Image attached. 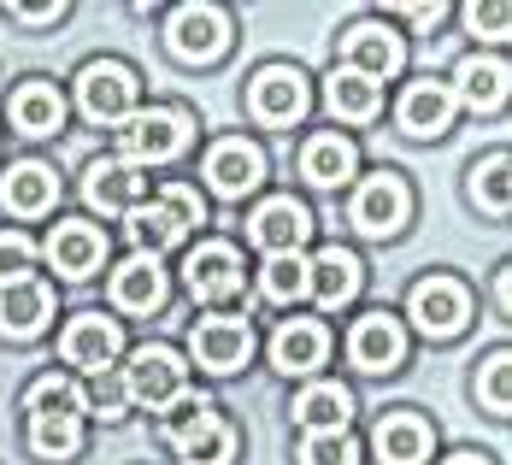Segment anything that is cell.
Returning <instances> with one entry per match:
<instances>
[{
	"instance_id": "obj_16",
	"label": "cell",
	"mask_w": 512,
	"mask_h": 465,
	"mask_svg": "<svg viewBox=\"0 0 512 465\" xmlns=\"http://www.w3.org/2000/svg\"><path fill=\"white\" fill-rule=\"evenodd\" d=\"M348 360H354L359 371H395V365L407 360V330H401V318L365 312L354 330H348Z\"/></svg>"
},
{
	"instance_id": "obj_18",
	"label": "cell",
	"mask_w": 512,
	"mask_h": 465,
	"mask_svg": "<svg viewBox=\"0 0 512 465\" xmlns=\"http://www.w3.org/2000/svg\"><path fill=\"white\" fill-rule=\"evenodd\" d=\"M330 354V330L318 324V318H289L277 336H271V365L283 371V377H307L318 371Z\"/></svg>"
},
{
	"instance_id": "obj_33",
	"label": "cell",
	"mask_w": 512,
	"mask_h": 465,
	"mask_svg": "<svg viewBox=\"0 0 512 465\" xmlns=\"http://www.w3.org/2000/svg\"><path fill=\"white\" fill-rule=\"evenodd\" d=\"M259 289H265V301L289 307L295 295H307V259H301V254H265Z\"/></svg>"
},
{
	"instance_id": "obj_3",
	"label": "cell",
	"mask_w": 512,
	"mask_h": 465,
	"mask_svg": "<svg viewBox=\"0 0 512 465\" xmlns=\"http://www.w3.org/2000/svg\"><path fill=\"white\" fill-rule=\"evenodd\" d=\"M124 218H130V236L142 242V254L159 259L165 248H177L195 224H206V207L189 183H165L159 201H142V207H130Z\"/></svg>"
},
{
	"instance_id": "obj_14",
	"label": "cell",
	"mask_w": 512,
	"mask_h": 465,
	"mask_svg": "<svg viewBox=\"0 0 512 465\" xmlns=\"http://www.w3.org/2000/svg\"><path fill=\"white\" fill-rule=\"evenodd\" d=\"M189 348H195V365L201 371H242L248 354H254V330H248V318H201L195 324V336H189Z\"/></svg>"
},
{
	"instance_id": "obj_30",
	"label": "cell",
	"mask_w": 512,
	"mask_h": 465,
	"mask_svg": "<svg viewBox=\"0 0 512 465\" xmlns=\"http://www.w3.org/2000/svg\"><path fill=\"white\" fill-rule=\"evenodd\" d=\"M295 418H301L307 430H348L354 395H348L342 383H307V389L295 395Z\"/></svg>"
},
{
	"instance_id": "obj_29",
	"label": "cell",
	"mask_w": 512,
	"mask_h": 465,
	"mask_svg": "<svg viewBox=\"0 0 512 465\" xmlns=\"http://www.w3.org/2000/svg\"><path fill=\"white\" fill-rule=\"evenodd\" d=\"M24 413L30 418H83L89 413V389L77 383V377H59V371H48V377H36L30 389H24Z\"/></svg>"
},
{
	"instance_id": "obj_34",
	"label": "cell",
	"mask_w": 512,
	"mask_h": 465,
	"mask_svg": "<svg viewBox=\"0 0 512 465\" xmlns=\"http://www.w3.org/2000/svg\"><path fill=\"white\" fill-rule=\"evenodd\" d=\"M301 465H359V442L348 430H307L301 436Z\"/></svg>"
},
{
	"instance_id": "obj_31",
	"label": "cell",
	"mask_w": 512,
	"mask_h": 465,
	"mask_svg": "<svg viewBox=\"0 0 512 465\" xmlns=\"http://www.w3.org/2000/svg\"><path fill=\"white\" fill-rule=\"evenodd\" d=\"M330 106H336V118H348V124H371L377 106H383V95H377L371 77H359V71L342 65V71L330 77Z\"/></svg>"
},
{
	"instance_id": "obj_21",
	"label": "cell",
	"mask_w": 512,
	"mask_h": 465,
	"mask_svg": "<svg viewBox=\"0 0 512 465\" xmlns=\"http://www.w3.org/2000/svg\"><path fill=\"white\" fill-rule=\"evenodd\" d=\"M142 189H148V177L136 165H124V159H95L83 171V195H89V207H101V212L142 207Z\"/></svg>"
},
{
	"instance_id": "obj_35",
	"label": "cell",
	"mask_w": 512,
	"mask_h": 465,
	"mask_svg": "<svg viewBox=\"0 0 512 465\" xmlns=\"http://www.w3.org/2000/svg\"><path fill=\"white\" fill-rule=\"evenodd\" d=\"M471 195H477V207L507 212V154H495L489 165L471 171Z\"/></svg>"
},
{
	"instance_id": "obj_17",
	"label": "cell",
	"mask_w": 512,
	"mask_h": 465,
	"mask_svg": "<svg viewBox=\"0 0 512 465\" xmlns=\"http://www.w3.org/2000/svg\"><path fill=\"white\" fill-rule=\"evenodd\" d=\"M248 236H254L265 254H301V242L312 236V212L295 195H271L265 207L248 218Z\"/></svg>"
},
{
	"instance_id": "obj_7",
	"label": "cell",
	"mask_w": 512,
	"mask_h": 465,
	"mask_svg": "<svg viewBox=\"0 0 512 465\" xmlns=\"http://www.w3.org/2000/svg\"><path fill=\"white\" fill-rule=\"evenodd\" d=\"M401 59H407V42H401V30L395 24H377V18H359L342 30V65L359 71V77H395L401 71Z\"/></svg>"
},
{
	"instance_id": "obj_1",
	"label": "cell",
	"mask_w": 512,
	"mask_h": 465,
	"mask_svg": "<svg viewBox=\"0 0 512 465\" xmlns=\"http://www.w3.org/2000/svg\"><path fill=\"white\" fill-rule=\"evenodd\" d=\"M165 442H171V454L183 465H230L236 460V430L195 389L165 407Z\"/></svg>"
},
{
	"instance_id": "obj_2",
	"label": "cell",
	"mask_w": 512,
	"mask_h": 465,
	"mask_svg": "<svg viewBox=\"0 0 512 465\" xmlns=\"http://www.w3.org/2000/svg\"><path fill=\"white\" fill-rule=\"evenodd\" d=\"M195 142V118L183 106H148V112H130L118 124V159L124 165H171L177 154H189Z\"/></svg>"
},
{
	"instance_id": "obj_23",
	"label": "cell",
	"mask_w": 512,
	"mask_h": 465,
	"mask_svg": "<svg viewBox=\"0 0 512 465\" xmlns=\"http://www.w3.org/2000/svg\"><path fill=\"white\" fill-rule=\"evenodd\" d=\"M307 295L318 307H348L359 295V259L348 248H324V254L307 259Z\"/></svg>"
},
{
	"instance_id": "obj_27",
	"label": "cell",
	"mask_w": 512,
	"mask_h": 465,
	"mask_svg": "<svg viewBox=\"0 0 512 465\" xmlns=\"http://www.w3.org/2000/svg\"><path fill=\"white\" fill-rule=\"evenodd\" d=\"M454 101H465L471 112H495V106L507 101V59H465L460 71H454Z\"/></svg>"
},
{
	"instance_id": "obj_20",
	"label": "cell",
	"mask_w": 512,
	"mask_h": 465,
	"mask_svg": "<svg viewBox=\"0 0 512 465\" xmlns=\"http://www.w3.org/2000/svg\"><path fill=\"white\" fill-rule=\"evenodd\" d=\"M53 201H59V177L42 159H24V165H12L0 177V207L12 212V218H42Z\"/></svg>"
},
{
	"instance_id": "obj_9",
	"label": "cell",
	"mask_w": 512,
	"mask_h": 465,
	"mask_svg": "<svg viewBox=\"0 0 512 465\" xmlns=\"http://www.w3.org/2000/svg\"><path fill=\"white\" fill-rule=\"evenodd\" d=\"M59 354H65V365H77V371H89V377H106L112 360L124 354V336H118V324H112L106 312H83V318L65 324Z\"/></svg>"
},
{
	"instance_id": "obj_28",
	"label": "cell",
	"mask_w": 512,
	"mask_h": 465,
	"mask_svg": "<svg viewBox=\"0 0 512 465\" xmlns=\"http://www.w3.org/2000/svg\"><path fill=\"white\" fill-rule=\"evenodd\" d=\"M354 142L348 136H336V130H324V136H312L307 148H301V177L318 183V189H336V183H348L354 177Z\"/></svg>"
},
{
	"instance_id": "obj_6",
	"label": "cell",
	"mask_w": 512,
	"mask_h": 465,
	"mask_svg": "<svg viewBox=\"0 0 512 465\" xmlns=\"http://www.w3.org/2000/svg\"><path fill=\"white\" fill-rule=\"evenodd\" d=\"M77 101L95 124H124L136 112V71L118 59H95L77 71Z\"/></svg>"
},
{
	"instance_id": "obj_26",
	"label": "cell",
	"mask_w": 512,
	"mask_h": 465,
	"mask_svg": "<svg viewBox=\"0 0 512 465\" xmlns=\"http://www.w3.org/2000/svg\"><path fill=\"white\" fill-rule=\"evenodd\" d=\"M371 448H377L383 465H424L430 460V424L412 418V413H389L383 424H377Z\"/></svg>"
},
{
	"instance_id": "obj_22",
	"label": "cell",
	"mask_w": 512,
	"mask_h": 465,
	"mask_svg": "<svg viewBox=\"0 0 512 465\" xmlns=\"http://www.w3.org/2000/svg\"><path fill=\"white\" fill-rule=\"evenodd\" d=\"M454 89L448 83H436V77H418L407 83V95H401V130L407 136H442L448 124H454Z\"/></svg>"
},
{
	"instance_id": "obj_24",
	"label": "cell",
	"mask_w": 512,
	"mask_h": 465,
	"mask_svg": "<svg viewBox=\"0 0 512 465\" xmlns=\"http://www.w3.org/2000/svg\"><path fill=\"white\" fill-rule=\"evenodd\" d=\"M165 301V271L154 254H130L112 271V307L118 312H154Z\"/></svg>"
},
{
	"instance_id": "obj_36",
	"label": "cell",
	"mask_w": 512,
	"mask_h": 465,
	"mask_svg": "<svg viewBox=\"0 0 512 465\" xmlns=\"http://www.w3.org/2000/svg\"><path fill=\"white\" fill-rule=\"evenodd\" d=\"M30 265H36V242L18 236V230H0V283L30 277Z\"/></svg>"
},
{
	"instance_id": "obj_15",
	"label": "cell",
	"mask_w": 512,
	"mask_h": 465,
	"mask_svg": "<svg viewBox=\"0 0 512 465\" xmlns=\"http://www.w3.org/2000/svg\"><path fill=\"white\" fill-rule=\"evenodd\" d=\"M53 318V289L42 277H18V283H0V336L12 342H30L42 336Z\"/></svg>"
},
{
	"instance_id": "obj_5",
	"label": "cell",
	"mask_w": 512,
	"mask_h": 465,
	"mask_svg": "<svg viewBox=\"0 0 512 465\" xmlns=\"http://www.w3.org/2000/svg\"><path fill=\"white\" fill-rule=\"evenodd\" d=\"M165 48L177 53L183 65H212L230 48V18L218 6H177L165 24Z\"/></svg>"
},
{
	"instance_id": "obj_12",
	"label": "cell",
	"mask_w": 512,
	"mask_h": 465,
	"mask_svg": "<svg viewBox=\"0 0 512 465\" xmlns=\"http://www.w3.org/2000/svg\"><path fill=\"white\" fill-rule=\"evenodd\" d=\"M248 112L259 124H295L307 112V77L295 65H265L248 83Z\"/></svg>"
},
{
	"instance_id": "obj_25",
	"label": "cell",
	"mask_w": 512,
	"mask_h": 465,
	"mask_svg": "<svg viewBox=\"0 0 512 465\" xmlns=\"http://www.w3.org/2000/svg\"><path fill=\"white\" fill-rule=\"evenodd\" d=\"M6 112H12V130H24V136H53L65 124V101H59V89L42 83V77L36 83H18Z\"/></svg>"
},
{
	"instance_id": "obj_37",
	"label": "cell",
	"mask_w": 512,
	"mask_h": 465,
	"mask_svg": "<svg viewBox=\"0 0 512 465\" xmlns=\"http://www.w3.org/2000/svg\"><path fill=\"white\" fill-rule=\"evenodd\" d=\"M477 395L489 401V413H507V407H512V389H507V354H495V360L483 365V377H477Z\"/></svg>"
},
{
	"instance_id": "obj_32",
	"label": "cell",
	"mask_w": 512,
	"mask_h": 465,
	"mask_svg": "<svg viewBox=\"0 0 512 465\" xmlns=\"http://www.w3.org/2000/svg\"><path fill=\"white\" fill-rule=\"evenodd\" d=\"M30 448L42 460H77L83 454V418H30Z\"/></svg>"
},
{
	"instance_id": "obj_10",
	"label": "cell",
	"mask_w": 512,
	"mask_h": 465,
	"mask_svg": "<svg viewBox=\"0 0 512 465\" xmlns=\"http://www.w3.org/2000/svg\"><path fill=\"white\" fill-rule=\"evenodd\" d=\"M183 283H189V295L195 301H230V295H242V254L230 248V242H201V248H189L183 259Z\"/></svg>"
},
{
	"instance_id": "obj_40",
	"label": "cell",
	"mask_w": 512,
	"mask_h": 465,
	"mask_svg": "<svg viewBox=\"0 0 512 465\" xmlns=\"http://www.w3.org/2000/svg\"><path fill=\"white\" fill-rule=\"evenodd\" d=\"M448 465H489V460H483V454H454Z\"/></svg>"
},
{
	"instance_id": "obj_19",
	"label": "cell",
	"mask_w": 512,
	"mask_h": 465,
	"mask_svg": "<svg viewBox=\"0 0 512 465\" xmlns=\"http://www.w3.org/2000/svg\"><path fill=\"white\" fill-rule=\"evenodd\" d=\"M48 259L59 277H95L106 259V236L95 224H77V218H65V224H53L48 236Z\"/></svg>"
},
{
	"instance_id": "obj_11",
	"label": "cell",
	"mask_w": 512,
	"mask_h": 465,
	"mask_svg": "<svg viewBox=\"0 0 512 465\" xmlns=\"http://www.w3.org/2000/svg\"><path fill=\"white\" fill-rule=\"evenodd\" d=\"M407 318L424 336H460L465 318H471V295H465L454 277H424L407 301Z\"/></svg>"
},
{
	"instance_id": "obj_13",
	"label": "cell",
	"mask_w": 512,
	"mask_h": 465,
	"mask_svg": "<svg viewBox=\"0 0 512 465\" xmlns=\"http://www.w3.org/2000/svg\"><path fill=\"white\" fill-rule=\"evenodd\" d=\"M259 177H265V154H259L254 142H242V136L212 142V154H206V183H212V195L242 201V195L259 189Z\"/></svg>"
},
{
	"instance_id": "obj_8",
	"label": "cell",
	"mask_w": 512,
	"mask_h": 465,
	"mask_svg": "<svg viewBox=\"0 0 512 465\" xmlns=\"http://www.w3.org/2000/svg\"><path fill=\"white\" fill-rule=\"evenodd\" d=\"M412 212V195L407 183L395 177V171H377V177H365L354 189V207H348V218H354L359 236H395L401 224H407Z\"/></svg>"
},
{
	"instance_id": "obj_39",
	"label": "cell",
	"mask_w": 512,
	"mask_h": 465,
	"mask_svg": "<svg viewBox=\"0 0 512 465\" xmlns=\"http://www.w3.org/2000/svg\"><path fill=\"white\" fill-rule=\"evenodd\" d=\"M18 24H59L65 18V6H6Z\"/></svg>"
},
{
	"instance_id": "obj_38",
	"label": "cell",
	"mask_w": 512,
	"mask_h": 465,
	"mask_svg": "<svg viewBox=\"0 0 512 465\" xmlns=\"http://www.w3.org/2000/svg\"><path fill=\"white\" fill-rule=\"evenodd\" d=\"M465 24H471L477 36H483V30H489V36H501V30L512 24V12H507V6H465Z\"/></svg>"
},
{
	"instance_id": "obj_4",
	"label": "cell",
	"mask_w": 512,
	"mask_h": 465,
	"mask_svg": "<svg viewBox=\"0 0 512 465\" xmlns=\"http://www.w3.org/2000/svg\"><path fill=\"white\" fill-rule=\"evenodd\" d=\"M118 383H124V401H136V407H148V413H165L177 395H189V365L177 348H136L130 360L118 365Z\"/></svg>"
}]
</instances>
